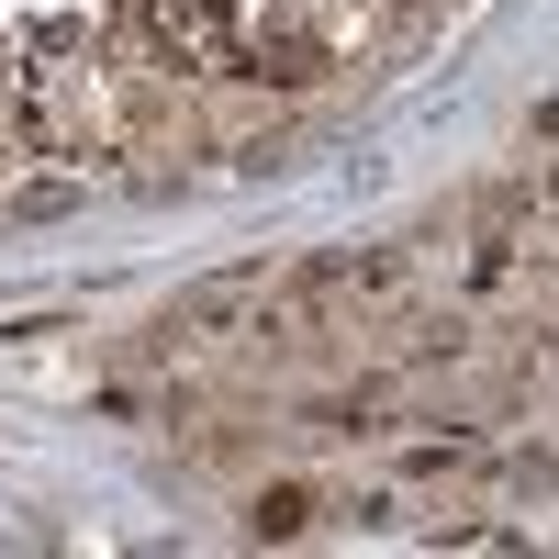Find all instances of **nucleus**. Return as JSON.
<instances>
[{"label": "nucleus", "mask_w": 559, "mask_h": 559, "mask_svg": "<svg viewBox=\"0 0 559 559\" xmlns=\"http://www.w3.org/2000/svg\"><path fill=\"white\" fill-rule=\"evenodd\" d=\"M247 526H258V537H302V526H313V492H302V481L258 492V503H247Z\"/></svg>", "instance_id": "obj_1"}]
</instances>
